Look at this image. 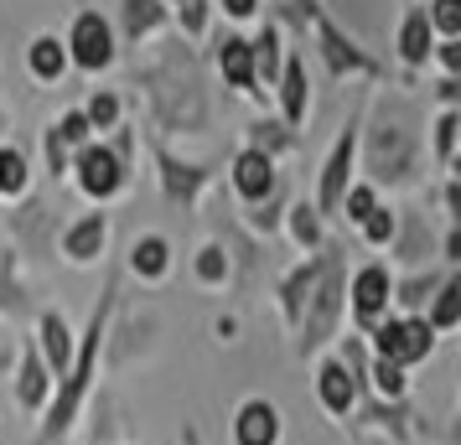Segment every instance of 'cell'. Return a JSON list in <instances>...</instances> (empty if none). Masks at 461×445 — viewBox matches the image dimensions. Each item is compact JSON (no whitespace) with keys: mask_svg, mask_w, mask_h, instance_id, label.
<instances>
[{"mask_svg":"<svg viewBox=\"0 0 461 445\" xmlns=\"http://www.w3.org/2000/svg\"><path fill=\"white\" fill-rule=\"evenodd\" d=\"M109 321H114V280L104 285V296L94 306V316H88L84 337H78V352H73V368H68L58 388H52V399L42 409V430H37V445H63L78 420L88 414V404H94V383H99V358H104V342H109Z\"/></svg>","mask_w":461,"mask_h":445,"instance_id":"6da1fadb","label":"cell"},{"mask_svg":"<svg viewBox=\"0 0 461 445\" xmlns=\"http://www.w3.org/2000/svg\"><path fill=\"white\" fill-rule=\"evenodd\" d=\"M342 306H348L342 249H327V254H321V280H316L312 300H306V316H301V326H295V352H301V358H316V352L337 337V326H342Z\"/></svg>","mask_w":461,"mask_h":445,"instance_id":"7a4b0ae2","label":"cell"},{"mask_svg":"<svg viewBox=\"0 0 461 445\" xmlns=\"http://www.w3.org/2000/svg\"><path fill=\"white\" fill-rule=\"evenodd\" d=\"M368 352L384 362H399V368H415L436 352V332L425 316H384L368 332Z\"/></svg>","mask_w":461,"mask_h":445,"instance_id":"3957f363","label":"cell"},{"mask_svg":"<svg viewBox=\"0 0 461 445\" xmlns=\"http://www.w3.org/2000/svg\"><path fill=\"white\" fill-rule=\"evenodd\" d=\"M125 176H130V166L109 146H84L73 156V182H78V191L94 197V202L120 197V191H125Z\"/></svg>","mask_w":461,"mask_h":445,"instance_id":"277c9868","label":"cell"},{"mask_svg":"<svg viewBox=\"0 0 461 445\" xmlns=\"http://www.w3.org/2000/svg\"><path fill=\"white\" fill-rule=\"evenodd\" d=\"M368 171L378 182H410L415 176V135L404 125H384L368 135Z\"/></svg>","mask_w":461,"mask_h":445,"instance_id":"5b68a950","label":"cell"},{"mask_svg":"<svg viewBox=\"0 0 461 445\" xmlns=\"http://www.w3.org/2000/svg\"><path fill=\"white\" fill-rule=\"evenodd\" d=\"M389 300H394V280H389V270H384V264H363V270L353 275V285H348V306H353V321H357L363 337L384 321Z\"/></svg>","mask_w":461,"mask_h":445,"instance_id":"8992f818","label":"cell"},{"mask_svg":"<svg viewBox=\"0 0 461 445\" xmlns=\"http://www.w3.org/2000/svg\"><path fill=\"white\" fill-rule=\"evenodd\" d=\"M229 441H233V445H280V441H285V420H280L275 399H265V394H249V399L233 409Z\"/></svg>","mask_w":461,"mask_h":445,"instance_id":"52a82bcc","label":"cell"},{"mask_svg":"<svg viewBox=\"0 0 461 445\" xmlns=\"http://www.w3.org/2000/svg\"><path fill=\"white\" fill-rule=\"evenodd\" d=\"M52 388H58V378L47 373V362H42V352H37V342L26 337V342H22V358H16V383H11L16 409H22V414H42L47 399H52Z\"/></svg>","mask_w":461,"mask_h":445,"instance_id":"ba28073f","label":"cell"},{"mask_svg":"<svg viewBox=\"0 0 461 445\" xmlns=\"http://www.w3.org/2000/svg\"><path fill=\"white\" fill-rule=\"evenodd\" d=\"M37 352H42L47 373L52 378H63L68 368H73V352H78V332H73V321L63 316V311H42L37 316Z\"/></svg>","mask_w":461,"mask_h":445,"instance_id":"9c48e42d","label":"cell"},{"mask_svg":"<svg viewBox=\"0 0 461 445\" xmlns=\"http://www.w3.org/2000/svg\"><path fill=\"white\" fill-rule=\"evenodd\" d=\"M316 404H321V414H332V420H353L357 409V388H353V373L342 368V358H321L316 362Z\"/></svg>","mask_w":461,"mask_h":445,"instance_id":"30bf717a","label":"cell"},{"mask_svg":"<svg viewBox=\"0 0 461 445\" xmlns=\"http://www.w3.org/2000/svg\"><path fill=\"white\" fill-rule=\"evenodd\" d=\"M353 150H357V129L348 125L337 135L332 156H327V166H321V187H316V212H337L342 208V197H348V176H353Z\"/></svg>","mask_w":461,"mask_h":445,"instance_id":"8fae6325","label":"cell"},{"mask_svg":"<svg viewBox=\"0 0 461 445\" xmlns=\"http://www.w3.org/2000/svg\"><path fill=\"white\" fill-rule=\"evenodd\" d=\"M233 191H239L244 202H254V208L275 197V161L265 156V150L249 146V150L233 156Z\"/></svg>","mask_w":461,"mask_h":445,"instance_id":"7c38bea8","label":"cell"},{"mask_svg":"<svg viewBox=\"0 0 461 445\" xmlns=\"http://www.w3.org/2000/svg\"><path fill=\"white\" fill-rule=\"evenodd\" d=\"M316 280H321V259H306V264H295L291 275L275 285V300H280V316H285V326H301V316H306V300H312Z\"/></svg>","mask_w":461,"mask_h":445,"instance_id":"4fadbf2b","label":"cell"},{"mask_svg":"<svg viewBox=\"0 0 461 445\" xmlns=\"http://www.w3.org/2000/svg\"><path fill=\"white\" fill-rule=\"evenodd\" d=\"M104 238H109V218L104 212H84V218L63 234L68 264H94V259L104 254Z\"/></svg>","mask_w":461,"mask_h":445,"instance_id":"5bb4252c","label":"cell"},{"mask_svg":"<svg viewBox=\"0 0 461 445\" xmlns=\"http://www.w3.org/2000/svg\"><path fill=\"white\" fill-rule=\"evenodd\" d=\"M114 58V42H109V26L99 16H78L73 22V63L78 67H104Z\"/></svg>","mask_w":461,"mask_h":445,"instance_id":"9a60e30c","label":"cell"},{"mask_svg":"<svg viewBox=\"0 0 461 445\" xmlns=\"http://www.w3.org/2000/svg\"><path fill=\"white\" fill-rule=\"evenodd\" d=\"M130 270H135V280H146V285L167 280L171 275V244L161 234L135 238V249H130Z\"/></svg>","mask_w":461,"mask_h":445,"instance_id":"2e32d148","label":"cell"},{"mask_svg":"<svg viewBox=\"0 0 461 445\" xmlns=\"http://www.w3.org/2000/svg\"><path fill=\"white\" fill-rule=\"evenodd\" d=\"M440 285H446V275H440V270H415V275L394 280V306L404 311V316H420V311L436 300Z\"/></svg>","mask_w":461,"mask_h":445,"instance_id":"e0dca14e","label":"cell"},{"mask_svg":"<svg viewBox=\"0 0 461 445\" xmlns=\"http://www.w3.org/2000/svg\"><path fill=\"white\" fill-rule=\"evenodd\" d=\"M430 244H436V238L425 228V218H420V212H404V234H394V254L404 259V264H420V270H425V264H430Z\"/></svg>","mask_w":461,"mask_h":445,"instance_id":"ac0fdd59","label":"cell"},{"mask_svg":"<svg viewBox=\"0 0 461 445\" xmlns=\"http://www.w3.org/2000/svg\"><path fill=\"white\" fill-rule=\"evenodd\" d=\"M368 388H374V399H389V404L410 399V368L374 358V362H368Z\"/></svg>","mask_w":461,"mask_h":445,"instance_id":"d6986e66","label":"cell"},{"mask_svg":"<svg viewBox=\"0 0 461 445\" xmlns=\"http://www.w3.org/2000/svg\"><path fill=\"white\" fill-rule=\"evenodd\" d=\"M203 182H208V171H197V166H182V161H171L167 150H161V187H167L171 197L182 202V208H187L192 197H197V187H203Z\"/></svg>","mask_w":461,"mask_h":445,"instance_id":"ffe728a7","label":"cell"},{"mask_svg":"<svg viewBox=\"0 0 461 445\" xmlns=\"http://www.w3.org/2000/svg\"><path fill=\"white\" fill-rule=\"evenodd\" d=\"M218 63H223V78H229L233 88H254V47L249 42L229 37L223 52H218Z\"/></svg>","mask_w":461,"mask_h":445,"instance_id":"44dd1931","label":"cell"},{"mask_svg":"<svg viewBox=\"0 0 461 445\" xmlns=\"http://www.w3.org/2000/svg\"><path fill=\"white\" fill-rule=\"evenodd\" d=\"M430 332H446V326H461V270L446 285L436 290V300H430Z\"/></svg>","mask_w":461,"mask_h":445,"instance_id":"7402d4cb","label":"cell"},{"mask_svg":"<svg viewBox=\"0 0 461 445\" xmlns=\"http://www.w3.org/2000/svg\"><path fill=\"white\" fill-rule=\"evenodd\" d=\"M280 104H285V120L291 125H301L306 120V67L295 63H285V73H280Z\"/></svg>","mask_w":461,"mask_h":445,"instance_id":"603a6c76","label":"cell"},{"mask_svg":"<svg viewBox=\"0 0 461 445\" xmlns=\"http://www.w3.org/2000/svg\"><path fill=\"white\" fill-rule=\"evenodd\" d=\"M399 52H404V63H425V58H430V16H425V11H415V16L404 22Z\"/></svg>","mask_w":461,"mask_h":445,"instance_id":"cb8c5ba5","label":"cell"},{"mask_svg":"<svg viewBox=\"0 0 461 445\" xmlns=\"http://www.w3.org/2000/svg\"><path fill=\"white\" fill-rule=\"evenodd\" d=\"M32 171H26V156L11 146H0V197H22Z\"/></svg>","mask_w":461,"mask_h":445,"instance_id":"d4e9b609","label":"cell"},{"mask_svg":"<svg viewBox=\"0 0 461 445\" xmlns=\"http://www.w3.org/2000/svg\"><path fill=\"white\" fill-rule=\"evenodd\" d=\"M291 238L301 249H321V212L312 202H295L291 208Z\"/></svg>","mask_w":461,"mask_h":445,"instance_id":"484cf974","label":"cell"},{"mask_svg":"<svg viewBox=\"0 0 461 445\" xmlns=\"http://www.w3.org/2000/svg\"><path fill=\"white\" fill-rule=\"evenodd\" d=\"M192 275L203 280V285H223V280H229V254H223L218 244H203L197 259H192Z\"/></svg>","mask_w":461,"mask_h":445,"instance_id":"4316f807","label":"cell"},{"mask_svg":"<svg viewBox=\"0 0 461 445\" xmlns=\"http://www.w3.org/2000/svg\"><path fill=\"white\" fill-rule=\"evenodd\" d=\"M88 129H94V125H88V114H84V109H73V114H63V120H58V129H52V135H58L73 156H78V150L88 146Z\"/></svg>","mask_w":461,"mask_h":445,"instance_id":"83f0119b","label":"cell"},{"mask_svg":"<svg viewBox=\"0 0 461 445\" xmlns=\"http://www.w3.org/2000/svg\"><path fill=\"white\" fill-rule=\"evenodd\" d=\"M26 63H32V73H37V78H58V73H63V47L42 37V42L26 52Z\"/></svg>","mask_w":461,"mask_h":445,"instance_id":"f1b7e54d","label":"cell"},{"mask_svg":"<svg viewBox=\"0 0 461 445\" xmlns=\"http://www.w3.org/2000/svg\"><path fill=\"white\" fill-rule=\"evenodd\" d=\"M357 228H363V238H368V244H394L399 218H394L389 208H374L368 218H363V223H357Z\"/></svg>","mask_w":461,"mask_h":445,"instance_id":"f546056e","label":"cell"},{"mask_svg":"<svg viewBox=\"0 0 461 445\" xmlns=\"http://www.w3.org/2000/svg\"><path fill=\"white\" fill-rule=\"evenodd\" d=\"M84 114H88V125L94 129H114V120H120V99H114V93H99Z\"/></svg>","mask_w":461,"mask_h":445,"instance_id":"4dcf8cb0","label":"cell"},{"mask_svg":"<svg viewBox=\"0 0 461 445\" xmlns=\"http://www.w3.org/2000/svg\"><path fill=\"white\" fill-rule=\"evenodd\" d=\"M430 26H440L446 37H461V0H436V11H430Z\"/></svg>","mask_w":461,"mask_h":445,"instance_id":"1f68e13d","label":"cell"},{"mask_svg":"<svg viewBox=\"0 0 461 445\" xmlns=\"http://www.w3.org/2000/svg\"><path fill=\"white\" fill-rule=\"evenodd\" d=\"M342 208H348V218H353V223H363V218H368V212L378 208L374 187H348V197H342Z\"/></svg>","mask_w":461,"mask_h":445,"instance_id":"d6a6232c","label":"cell"},{"mask_svg":"<svg viewBox=\"0 0 461 445\" xmlns=\"http://www.w3.org/2000/svg\"><path fill=\"white\" fill-rule=\"evenodd\" d=\"M275 63H280V58H275V31H265V37L254 42V78H259V73L270 78V73H275Z\"/></svg>","mask_w":461,"mask_h":445,"instance_id":"836d02e7","label":"cell"},{"mask_svg":"<svg viewBox=\"0 0 461 445\" xmlns=\"http://www.w3.org/2000/svg\"><path fill=\"white\" fill-rule=\"evenodd\" d=\"M451 146H456V114H440L436 120V156L451 161Z\"/></svg>","mask_w":461,"mask_h":445,"instance_id":"e575fe53","label":"cell"},{"mask_svg":"<svg viewBox=\"0 0 461 445\" xmlns=\"http://www.w3.org/2000/svg\"><path fill=\"white\" fill-rule=\"evenodd\" d=\"M440 63L451 67V73H461V37H446V47H440Z\"/></svg>","mask_w":461,"mask_h":445,"instance_id":"d590c367","label":"cell"},{"mask_svg":"<svg viewBox=\"0 0 461 445\" xmlns=\"http://www.w3.org/2000/svg\"><path fill=\"white\" fill-rule=\"evenodd\" d=\"M436 93L446 99V104H461V78H446V84H436Z\"/></svg>","mask_w":461,"mask_h":445,"instance_id":"8d00e7d4","label":"cell"},{"mask_svg":"<svg viewBox=\"0 0 461 445\" xmlns=\"http://www.w3.org/2000/svg\"><path fill=\"white\" fill-rule=\"evenodd\" d=\"M436 435H440L446 445H461V409H456V420H451V424H440Z\"/></svg>","mask_w":461,"mask_h":445,"instance_id":"74e56055","label":"cell"},{"mask_svg":"<svg viewBox=\"0 0 461 445\" xmlns=\"http://www.w3.org/2000/svg\"><path fill=\"white\" fill-rule=\"evenodd\" d=\"M446 208H451V218H456V228H461V182L446 187Z\"/></svg>","mask_w":461,"mask_h":445,"instance_id":"f35d334b","label":"cell"},{"mask_svg":"<svg viewBox=\"0 0 461 445\" xmlns=\"http://www.w3.org/2000/svg\"><path fill=\"white\" fill-rule=\"evenodd\" d=\"M446 259L461 270V228H451V234H446Z\"/></svg>","mask_w":461,"mask_h":445,"instance_id":"ab89813d","label":"cell"},{"mask_svg":"<svg viewBox=\"0 0 461 445\" xmlns=\"http://www.w3.org/2000/svg\"><path fill=\"white\" fill-rule=\"evenodd\" d=\"M233 332H239V321H233V316H218V337L233 342Z\"/></svg>","mask_w":461,"mask_h":445,"instance_id":"60d3db41","label":"cell"},{"mask_svg":"<svg viewBox=\"0 0 461 445\" xmlns=\"http://www.w3.org/2000/svg\"><path fill=\"white\" fill-rule=\"evenodd\" d=\"M229 11H233V16H249V11H254V0H229Z\"/></svg>","mask_w":461,"mask_h":445,"instance_id":"b9f144b4","label":"cell"},{"mask_svg":"<svg viewBox=\"0 0 461 445\" xmlns=\"http://www.w3.org/2000/svg\"><path fill=\"white\" fill-rule=\"evenodd\" d=\"M357 445H394V441H384V435H357Z\"/></svg>","mask_w":461,"mask_h":445,"instance_id":"7bdbcfd3","label":"cell"},{"mask_svg":"<svg viewBox=\"0 0 461 445\" xmlns=\"http://www.w3.org/2000/svg\"><path fill=\"white\" fill-rule=\"evenodd\" d=\"M182 441H187V445H197V430H187V435H182Z\"/></svg>","mask_w":461,"mask_h":445,"instance_id":"ee69618b","label":"cell"},{"mask_svg":"<svg viewBox=\"0 0 461 445\" xmlns=\"http://www.w3.org/2000/svg\"><path fill=\"white\" fill-rule=\"evenodd\" d=\"M456 135H461V114H456Z\"/></svg>","mask_w":461,"mask_h":445,"instance_id":"f6af8a7d","label":"cell"},{"mask_svg":"<svg viewBox=\"0 0 461 445\" xmlns=\"http://www.w3.org/2000/svg\"><path fill=\"white\" fill-rule=\"evenodd\" d=\"M456 176H461V161H456Z\"/></svg>","mask_w":461,"mask_h":445,"instance_id":"bcb514c9","label":"cell"}]
</instances>
